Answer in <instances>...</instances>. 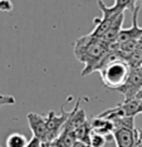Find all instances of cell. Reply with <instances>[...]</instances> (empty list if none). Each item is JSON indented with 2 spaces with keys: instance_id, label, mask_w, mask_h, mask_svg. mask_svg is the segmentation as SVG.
Instances as JSON below:
<instances>
[{
  "instance_id": "obj_5",
  "label": "cell",
  "mask_w": 142,
  "mask_h": 147,
  "mask_svg": "<svg viewBox=\"0 0 142 147\" xmlns=\"http://www.w3.org/2000/svg\"><path fill=\"white\" fill-rule=\"evenodd\" d=\"M141 88H142V74L138 69H132L127 82L117 91L123 94L124 101H132V99L136 98L137 93L141 91Z\"/></svg>"
},
{
  "instance_id": "obj_12",
  "label": "cell",
  "mask_w": 142,
  "mask_h": 147,
  "mask_svg": "<svg viewBox=\"0 0 142 147\" xmlns=\"http://www.w3.org/2000/svg\"><path fill=\"white\" fill-rule=\"evenodd\" d=\"M76 137H77V141L84 142V143H89V137L91 133H92V128H91V123L87 121L84 125H82L79 128H77L76 131Z\"/></svg>"
},
{
  "instance_id": "obj_2",
  "label": "cell",
  "mask_w": 142,
  "mask_h": 147,
  "mask_svg": "<svg viewBox=\"0 0 142 147\" xmlns=\"http://www.w3.org/2000/svg\"><path fill=\"white\" fill-rule=\"evenodd\" d=\"M131 71L130 64L120 55L118 49H113L108 53L98 68L103 84L114 91L120 89L127 82Z\"/></svg>"
},
{
  "instance_id": "obj_18",
  "label": "cell",
  "mask_w": 142,
  "mask_h": 147,
  "mask_svg": "<svg viewBox=\"0 0 142 147\" xmlns=\"http://www.w3.org/2000/svg\"><path fill=\"white\" fill-rule=\"evenodd\" d=\"M49 147H62V145H60V142H59V140L57 138V140H54V141L50 142V145Z\"/></svg>"
},
{
  "instance_id": "obj_11",
  "label": "cell",
  "mask_w": 142,
  "mask_h": 147,
  "mask_svg": "<svg viewBox=\"0 0 142 147\" xmlns=\"http://www.w3.org/2000/svg\"><path fill=\"white\" fill-rule=\"evenodd\" d=\"M28 140L24 135L20 133H11L8 138H6V147H26L28 145Z\"/></svg>"
},
{
  "instance_id": "obj_19",
  "label": "cell",
  "mask_w": 142,
  "mask_h": 147,
  "mask_svg": "<svg viewBox=\"0 0 142 147\" xmlns=\"http://www.w3.org/2000/svg\"><path fill=\"white\" fill-rule=\"evenodd\" d=\"M73 147H91L88 143H84V142H80V141H77L76 145H74Z\"/></svg>"
},
{
  "instance_id": "obj_13",
  "label": "cell",
  "mask_w": 142,
  "mask_h": 147,
  "mask_svg": "<svg viewBox=\"0 0 142 147\" xmlns=\"http://www.w3.org/2000/svg\"><path fill=\"white\" fill-rule=\"evenodd\" d=\"M58 140H59L62 147H73L77 142L76 133L74 132H67V131H63L62 133H60Z\"/></svg>"
},
{
  "instance_id": "obj_9",
  "label": "cell",
  "mask_w": 142,
  "mask_h": 147,
  "mask_svg": "<svg viewBox=\"0 0 142 147\" xmlns=\"http://www.w3.org/2000/svg\"><path fill=\"white\" fill-rule=\"evenodd\" d=\"M79 105H80V98L77 101L74 108L70 111L69 118H68V121L66 122V125H64L63 131L74 132L77 128H79L80 126L84 125V123L88 121V119H87V116H86V112H84V109L79 108Z\"/></svg>"
},
{
  "instance_id": "obj_24",
  "label": "cell",
  "mask_w": 142,
  "mask_h": 147,
  "mask_svg": "<svg viewBox=\"0 0 142 147\" xmlns=\"http://www.w3.org/2000/svg\"><path fill=\"white\" fill-rule=\"evenodd\" d=\"M141 3V4H140V8H142V1H140Z\"/></svg>"
},
{
  "instance_id": "obj_17",
  "label": "cell",
  "mask_w": 142,
  "mask_h": 147,
  "mask_svg": "<svg viewBox=\"0 0 142 147\" xmlns=\"http://www.w3.org/2000/svg\"><path fill=\"white\" fill-rule=\"evenodd\" d=\"M40 142L38 138H35V137H32V140L28 142V145H26V147H40Z\"/></svg>"
},
{
  "instance_id": "obj_8",
  "label": "cell",
  "mask_w": 142,
  "mask_h": 147,
  "mask_svg": "<svg viewBox=\"0 0 142 147\" xmlns=\"http://www.w3.org/2000/svg\"><path fill=\"white\" fill-rule=\"evenodd\" d=\"M117 147H135L138 140L136 128H116L112 133Z\"/></svg>"
},
{
  "instance_id": "obj_7",
  "label": "cell",
  "mask_w": 142,
  "mask_h": 147,
  "mask_svg": "<svg viewBox=\"0 0 142 147\" xmlns=\"http://www.w3.org/2000/svg\"><path fill=\"white\" fill-rule=\"evenodd\" d=\"M140 5L135 4V6L132 8V26L128 29H122L118 35L116 43L118 44H122V43H126L128 40H140L142 36V28L138 26V10H140Z\"/></svg>"
},
{
  "instance_id": "obj_14",
  "label": "cell",
  "mask_w": 142,
  "mask_h": 147,
  "mask_svg": "<svg viewBox=\"0 0 142 147\" xmlns=\"http://www.w3.org/2000/svg\"><path fill=\"white\" fill-rule=\"evenodd\" d=\"M106 143H107V136L99 135V133H96V132L91 133L89 143H88L91 147H104Z\"/></svg>"
},
{
  "instance_id": "obj_20",
  "label": "cell",
  "mask_w": 142,
  "mask_h": 147,
  "mask_svg": "<svg viewBox=\"0 0 142 147\" xmlns=\"http://www.w3.org/2000/svg\"><path fill=\"white\" fill-rule=\"evenodd\" d=\"M135 99H137V101H142V88H141V91L137 93V96H136V98Z\"/></svg>"
},
{
  "instance_id": "obj_21",
  "label": "cell",
  "mask_w": 142,
  "mask_h": 147,
  "mask_svg": "<svg viewBox=\"0 0 142 147\" xmlns=\"http://www.w3.org/2000/svg\"><path fill=\"white\" fill-rule=\"evenodd\" d=\"M50 142H42L40 143V147H49Z\"/></svg>"
},
{
  "instance_id": "obj_3",
  "label": "cell",
  "mask_w": 142,
  "mask_h": 147,
  "mask_svg": "<svg viewBox=\"0 0 142 147\" xmlns=\"http://www.w3.org/2000/svg\"><path fill=\"white\" fill-rule=\"evenodd\" d=\"M136 4V1L133 0H116L112 6H107L104 4V1H97L98 8L102 11V18H94V29L89 33L91 35L96 36V38H102L110 26L113 24V22L126 11V9H131Z\"/></svg>"
},
{
  "instance_id": "obj_16",
  "label": "cell",
  "mask_w": 142,
  "mask_h": 147,
  "mask_svg": "<svg viewBox=\"0 0 142 147\" xmlns=\"http://www.w3.org/2000/svg\"><path fill=\"white\" fill-rule=\"evenodd\" d=\"M15 98L13 96H6V94H0V107L6 106V105H14Z\"/></svg>"
},
{
  "instance_id": "obj_15",
  "label": "cell",
  "mask_w": 142,
  "mask_h": 147,
  "mask_svg": "<svg viewBox=\"0 0 142 147\" xmlns=\"http://www.w3.org/2000/svg\"><path fill=\"white\" fill-rule=\"evenodd\" d=\"M13 3L9 0H0V11L3 13H10L13 10Z\"/></svg>"
},
{
  "instance_id": "obj_22",
  "label": "cell",
  "mask_w": 142,
  "mask_h": 147,
  "mask_svg": "<svg viewBox=\"0 0 142 147\" xmlns=\"http://www.w3.org/2000/svg\"><path fill=\"white\" fill-rule=\"evenodd\" d=\"M138 49H141L142 51V36H141L140 40H138Z\"/></svg>"
},
{
  "instance_id": "obj_4",
  "label": "cell",
  "mask_w": 142,
  "mask_h": 147,
  "mask_svg": "<svg viewBox=\"0 0 142 147\" xmlns=\"http://www.w3.org/2000/svg\"><path fill=\"white\" fill-rule=\"evenodd\" d=\"M60 111H62V113H60L59 116L53 111L48 112V115L45 116L47 129H48V142H52L54 140L58 138L59 135L63 131V127L66 125V122L68 121V118H69L70 111L69 112L64 111V106H62Z\"/></svg>"
},
{
  "instance_id": "obj_1",
  "label": "cell",
  "mask_w": 142,
  "mask_h": 147,
  "mask_svg": "<svg viewBox=\"0 0 142 147\" xmlns=\"http://www.w3.org/2000/svg\"><path fill=\"white\" fill-rule=\"evenodd\" d=\"M113 49H120V44H106L102 42L101 38L87 34L80 36L74 43V55L77 59L83 63L84 68L82 71V76L86 77L94 71H98L101 63L107 57V54Z\"/></svg>"
},
{
  "instance_id": "obj_10",
  "label": "cell",
  "mask_w": 142,
  "mask_h": 147,
  "mask_svg": "<svg viewBox=\"0 0 142 147\" xmlns=\"http://www.w3.org/2000/svg\"><path fill=\"white\" fill-rule=\"evenodd\" d=\"M89 123H91L92 132L99 133V135H103V136L108 137L110 135H112L113 131H114L113 122L108 121V119H104V118H101V117H98V116L94 117Z\"/></svg>"
},
{
  "instance_id": "obj_6",
  "label": "cell",
  "mask_w": 142,
  "mask_h": 147,
  "mask_svg": "<svg viewBox=\"0 0 142 147\" xmlns=\"http://www.w3.org/2000/svg\"><path fill=\"white\" fill-rule=\"evenodd\" d=\"M26 119L29 123V128L33 132V137L38 138L40 142H48V129H47L45 116L29 112L26 115Z\"/></svg>"
},
{
  "instance_id": "obj_23",
  "label": "cell",
  "mask_w": 142,
  "mask_h": 147,
  "mask_svg": "<svg viewBox=\"0 0 142 147\" xmlns=\"http://www.w3.org/2000/svg\"><path fill=\"white\" fill-rule=\"evenodd\" d=\"M138 113H142V101H140V106H138Z\"/></svg>"
}]
</instances>
